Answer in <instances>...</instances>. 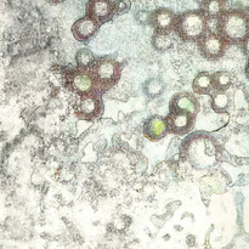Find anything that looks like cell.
Wrapping results in <instances>:
<instances>
[{
	"mask_svg": "<svg viewBox=\"0 0 249 249\" xmlns=\"http://www.w3.org/2000/svg\"><path fill=\"white\" fill-rule=\"evenodd\" d=\"M180 158L196 170H208L220 158V146L215 139L203 131L192 133L180 146Z\"/></svg>",
	"mask_w": 249,
	"mask_h": 249,
	"instance_id": "1",
	"label": "cell"
},
{
	"mask_svg": "<svg viewBox=\"0 0 249 249\" xmlns=\"http://www.w3.org/2000/svg\"><path fill=\"white\" fill-rule=\"evenodd\" d=\"M216 32L229 45H238L249 36V14L245 10H225L216 19Z\"/></svg>",
	"mask_w": 249,
	"mask_h": 249,
	"instance_id": "2",
	"label": "cell"
},
{
	"mask_svg": "<svg viewBox=\"0 0 249 249\" xmlns=\"http://www.w3.org/2000/svg\"><path fill=\"white\" fill-rule=\"evenodd\" d=\"M122 68L123 65L111 56H102L95 60L90 72L94 75L97 90L101 94L109 91L118 84L122 77Z\"/></svg>",
	"mask_w": 249,
	"mask_h": 249,
	"instance_id": "3",
	"label": "cell"
},
{
	"mask_svg": "<svg viewBox=\"0 0 249 249\" xmlns=\"http://www.w3.org/2000/svg\"><path fill=\"white\" fill-rule=\"evenodd\" d=\"M208 21L201 10H189L178 15L175 31L185 41H198L208 32Z\"/></svg>",
	"mask_w": 249,
	"mask_h": 249,
	"instance_id": "4",
	"label": "cell"
},
{
	"mask_svg": "<svg viewBox=\"0 0 249 249\" xmlns=\"http://www.w3.org/2000/svg\"><path fill=\"white\" fill-rule=\"evenodd\" d=\"M63 84L70 91L74 92L79 96L99 91L94 75L91 74L90 70H85V68L75 67L66 70L65 74H63Z\"/></svg>",
	"mask_w": 249,
	"mask_h": 249,
	"instance_id": "5",
	"label": "cell"
},
{
	"mask_svg": "<svg viewBox=\"0 0 249 249\" xmlns=\"http://www.w3.org/2000/svg\"><path fill=\"white\" fill-rule=\"evenodd\" d=\"M105 105L102 101V94L99 91L82 95L74 106V113L78 119L92 122L101 118Z\"/></svg>",
	"mask_w": 249,
	"mask_h": 249,
	"instance_id": "6",
	"label": "cell"
},
{
	"mask_svg": "<svg viewBox=\"0 0 249 249\" xmlns=\"http://www.w3.org/2000/svg\"><path fill=\"white\" fill-rule=\"evenodd\" d=\"M199 53L209 61L220 60L228 50L229 43L219 33L207 32L198 41Z\"/></svg>",
	"mask_w": 249,
	"mask_h": 249,
	"instance_id": "7",
	"label": "cell"
},
{
	"mask_svg": "<svg viewBox=\"0 0 249 249\" xmlns=\"http://www.w3.org/2000/svg\"><path fill=\"white\" fill-rule=\"evenodd\" d=\"M165 119H167L169 133L178 136L187 135L191 133L196 123V116L180 109H169V113Z\"/></svg>",
	"mask_w": 249,
	"mask_h": 249,
	"instance_id": "8",
	"label": "cell"
},
{
	"mask_svg": "<svg viewBox=\"0 0 249 249\" xmlns=\"http://www.w3.org/2000/svg\"><path fill=\"white\" fill-rule=\"evenodd\" d=\"M116 14V2L112 0H89L85 6V16L96 21L100 26L107 23Z\"/></svg>",
	"mask_w": 249,
	"mask_h": 249,
	"instance_id": "9",
	"label": "cell"
},
{
	"mask_svg": "<svg viewBox=\"0 0 249 249\" xmlns=\"http://www.w3.org/2000/svg\"><path fill=\"white\" fill-rule=\"evenodd\" d=\"M178 15L167 7H160L150 14V22L148 23L153 27L155 32L160 33H172L175 31Z\"/></svg>",
	"mask_w": 249,
	"mask_h": 249,
	"instance_id": "10",
	"label": "cell"
},
{
	"mask_svg": "<svg viewBox=\"0 0 249 249\" xmlns=\"http://www.w3.org/2000/svg\"><path fill=\"white\" fill-rule=\"evenodd\" d=\"M142 131L147 140L153 141V142L162 140L169 134L167 119H165V117L153 114L145 121Z\"/></svg>",
	"mask_w": 249,
	"mask_h": 249,
	"instance_id": "11",
	"label": "cell"
},
{
	"mask_svg": "<svg viewBox=\"0 0 249 249\" xmlns=\"http://www.w3.org/2000/svg\"><path fill=\"white\" fill-rule=\"evenodd\" d=\"M100 27L101 26L96 21H94L90 17L84 16L80 17L79 19H77L73 23L71 31H72V34L75 40L79 41V43H88L99 32Z\"/></svg>",
	"mask_w": 249,
	"mask_h": 249,
	"instance_id": "12",
	"label": "cell"
},
{
	"mask_svg": "<svg viewBox=\"0 0 249 249\" xmlns=\"http://www.w3.org/2000/svg\"><path fill=\"white\" fill-rule=\"evenodd\" d=\"M169 109H180V111L189 112L197 117L201 111V105L197 97L191 92H178L170 99Z\"/></svg>",
	"mask_w": 249,
	"mask_h": 249,
	"instance_id": "13",
	"label": "cell"
},
{
	"mask_svg": "<svg viewBox=\"0 0 249 249\" xmlns=\"http://www.w3.org/2000/svg\"><path fill=\"white\" fill-rule=\"evenodd\" d=\"M192 90L195 94L198 95H212L215 89L213 85V78L212 73L209 72H201L195 77L192 82Z\"/></svg>",
	"mask_w": 249,
	"mask_h": 249,
	"instance_id": "14",
	"label": "cell"
},
{
	"mask_svg": "<svg viewBox=\"0 0 249 249\" xmlns=\"http://www.w3.org/2000/svg\"><path fill=\"white\" fill-rule=\"evenodd\" d=\"M199 10L208 19H218L225 11V0H202Z\"/></svg>",
	"mask_w": 249,
	"mask_h": 249,
	"instance_id": "15",
	"label": "cell"
},
{
	"mask_svg": "<svg viewBox=\"0 0 249 249\" xmlns=\"http://www.w3.org/2000/svg\"><path fill=\"white\" fill-rule=\"evenodd\" d=\"M143 92L150 99H156L164 92L165 84L160 78H150L143 83Z\"/></svg>",
	"mask_w": 249,
	"mask_h": 249,
	"instance_id": "16",
	"label": "cell"
},
{
	"mask_svg": "<svg viewBox=\"0 0 249 249\" xmlns=\"http://www.w3.org/2000/svg\"><path fill=\"white\" fill-rule=\"evenodd\" d=\"M211 106L216 113H224L230 107V97L228 96L226 91H214L211 95Z\"/></svg>",
	"mask_w": 249,
	"mask_h": 249,
	"instance_id": "17",
	"label": "cell"
},
{
	"mask_svg": "<svg viewBox=\"0 0 249 249\" xmlns=\"http://www.w3.org/2000/svg\"><path fill=\"white\" fill-rule=\"evenodd\" d=\"M212 78H213L215 91H226L232 85V77L226 71H218L215 73H212Z\"/></svg>",
	"mask_w": 249,
	"mask_h": 249,
	"instance_id": "18",
	"label": "cell"
},
{
	"mask_svg": "<svg viewBox=\"0 0 249 249\" xmlns=\"http://www.w3.org/2000/svg\"><path fill=\"white\" fill-rule=\"evenodd\" d=\"M152 45L157 51L164 53V51L170 50L173 48V39L170 33H160L155 32L152 36Z\"/></svg>",
	"mask_w": 249,
	"mask_h": 249,
	"instance_id": "19",
	"label": "cell"
},
{
	"mask_svg": "<svg viewBox=\"0 0 249 249\" xmlns=\"http://www.w3.org/2000/svg\"><path fill=\"white\" fill-rule=\"evenodd\" d=\"M95 60H96V57L94 56V53L87 48L79 49L78 53H75V62H77V67L90 70L91 66L94 65Z\"/></svg>",
	"mask_w": 249,
	"mask_h": 249,
	"instance_id": "20",
	"label": "cell"
},
{
	"mask_svg": "<svg viewBox=\"0 0 249 249\" xmlns=\"http://www.w3.org/2000/svg\"><path fill=\"white\" fill-rule=\"evenodd\" d=\"M116 2V9H117V14H125L130 10V1L129 0H119V1H114Z\"/></svg>",
	"mask_w": 249,
	"mask_h": 249,
	"instance_id": "21",
	"label": "cell"
},
{
	"mask_svg": "<svg viewBox=\"0 0 249 249\" xmlns=\"http://www.w3.org/2000/svg\"><path fill=\"white\" fill-rule=\"evenodd\" d=\"M241 48H242L243 53L249 57V36L243 40V43L241 44Z\"/></svg>",
	"mask_w": 249,
	"mask_h": 249,
	"instance_id": "22",
	"label": "cell"
},
{
	"mask_svg": "<svg viewBox=\"0 0 249 249\" xmlns=\"http://www.w3.org/2000/svg\"><path fill=\"white\" fill-rule=\"evenodd\" d=\"M46 2H49V4L51 5H60L62 4V2H65L66 0H45Z\"/></svg>",
	"mask_w": 249,
	"mask_h": 249,
	"instance_id": "23",
	"label": "cell"
},
{
	"mask_svg": "<svg viewBox=\"0 0 249 249\" xmlns=\"http://www.w3.org/2000/svg\"><path fill=\"white\" fill-rule=\"evenodd\" d=\"M245 72H246V77H247V79L249 80V58H248V62H247V65H246Z\"/></svg>",
	"mask_w": 249,
	"mask_h": 249,
	"instance_id": "24",
	"label": "cell"
},
{
	"mask_svg": "<svg viewBox=\"0 0 249 249\" xmlns=\"http://www.w3.org/2000/svg\"><path fill=\"white\" fill-rule=\"evenodd\" d=\"M247 12H248V14H249V7H248V10H247Z\"/></svg>",
	"mask_w": 249,
	"mask_h": 249,
	"instance_id": "25",
	"label": "cell"
}]
</instances>
